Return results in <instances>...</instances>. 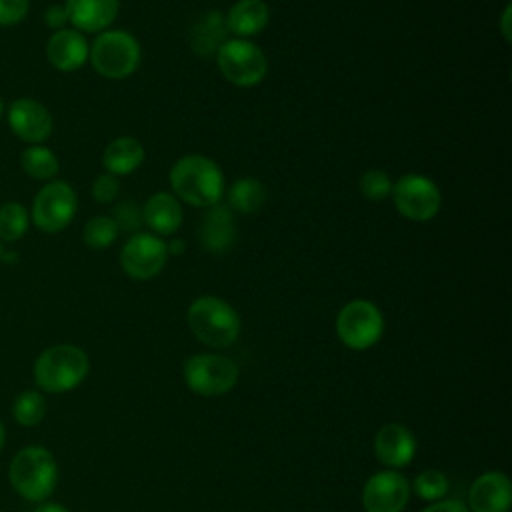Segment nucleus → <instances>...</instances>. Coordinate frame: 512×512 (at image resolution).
Returning <instances> with one entry per match:
<instances>
[{
  "mask_svg": "<svg viewBox=\"0 0 512 512\" xmlns=\"http://www.w3.org/2000/svg\"><path fill=\"white\" fill-rule=\"evenodd\" d=\"M170 186L178 200L198 208L220 204L224 194V176L218 164L202 154H188L174 162Z\"/></svg>",
  "mask_w": 512,
  "mask_h": 512,
  "instance_id": "obj_1",
  "label": "nucleus"
},
{
  "mask_svg": "<svg viewBox=\"0 0 512 512\" xmlns=\"http://www.w3.org/2000/svg\"><path fill=\"white\" fill-rule=\"evenodd\" d=\"M88 356L74 344H54L34 362V382L50 394L74 390L88 376Z\"/></svg>",
  "mask_w": 512,
  "mask_h": 512,
  "instance_id": "obj_2",
  "label": "nucleus"
},
{
  "mask_svg": "<svg viewBox=\"0 0 512 512\" xmlns=\"http://www.w3.org/2000/svg\"><path fill=\"white\" fill-rule=\"evenodd\" d=\"M8 480L22 498L42 502L56 488V460L44 446H26L14 454L8 466Z\"/></svg>",
  "mask_w": 512,
  "mask_h": 512,
  "instance_id": "obj_3",
  "label": "nucleus"
},
{
  "mask_svg": "<svg viewBox=\"0 0 512 512\" xmlns=\"http://www.w3.org/2000/svg\"><path fill=\"white\" fill-rule=\"evenodd\" d=\"M192 334L210 348H226L240 334L238 312L218 296L196 298L186 312Z\"/></svg>",
  "mask_w": 512,
  "mask_h": 512,
  "instance_id": "obj_4",
  "label": "nucleus"
},
{
  "mask_svg": "<svg viewBox=\"0 0 512 512\" xmlns=\"http://www.w3.org/2000/svg\"><path fill=\"white\" fill-rule=\"evenodd\" d=\"M92 68L108 80H124L140 64V44L126 30H104L90 44Z\"/></svg>",
  "mask_w": 512,
  "mask_h": 512,
  "instance_id": "obj_5",
  "label": "nucleus"
},
{
  "mask_svg": "<svg viewBox=\"0 0 512 512\" xmlns=\"http://www.w3.org/2000/svg\"><path fill=\"white\" fill-rule=\"evenodd\" d=\"M216 64L220 74L240 88L260 84L268 72L266 54L246 38H228L216 52Z\"/></svg>",
  "mask_w": 512,
  "mask_h": 512,
  "instance_id": "obj_6",
  "label": "nucleus"
},
{
  "mask_svg": "<svg viewBox=\"0 0 512 512\" xmlns=\"http://www.w3.org/2000/svg\"><path fill=\"white\" fill-rule=\"evenodd\" d=\"M76 210L78 196L74 188L64 180H50L36 192L30 218L42 232L56 234L74 220Z\"/></svg>",
  "mask_w": 512,
  "mask_h": 512,
  "instance_id": "obj_7",
  "label": "nucleus"
},
{
  "mask_svg": "<svg viewBox=\"0 0 512 512\" xmlns=\"http://www.w3.org/2000/svg\"><path fill=\"white\" fill-rule=\"evenodd\" d=\"M382 332V312L368 300H352L344 304L336 316V334L342 344L352 350H366L374 346Z\"/></svg>",
  "mask_w": 512,
  "mask_h": 512,
  "instance_id": "obj_8",
  "label": "nucleus"
},
{
  "mask_svg": "<svg viewBox=\"0 0 512 512\" xmlns=\"http://www.w3.org/2000/svg\"><path fill=\"white\" fill-rule=\"evenodd\" d=\"M392 202L396 210L412 222L432 220L442 204V194L434 180L422 174H404L392 184Z\"/></svg>",
  "mask_w": 512,
  "mask_h": 512,
  "instance_id": "obj_9",
  "label": "nucleus"
},
{
  "mask_svg": "<svg viewBox=\"0 0 512 512\" xmlns=\"http://www.w3.org/2000/svg\"><path fill=\"white\" fill-rule=\"evenodd\" d=\"M238 366L222 354H194L184 362L186 386L202 396H220L234 388Z\"/></svg>",
  "mask_w": 512,
  "mask_h": 512,
  "instance_id": "obj_10",
  "label": "nucleus"
},
{
  "mask_svg": "<svg viewBox=\"0 0 512 512\" xmlns=\"http://www.w3.org/2000/svg\"><path fill=\"white\" fill-rule=\"evenodd\" d=\"M168 260L166 242L148 232L132 234L120 250V266L134 280H150L162 272Z\"/></svg>",
  "mask_w": 512,
  "mask_h": 512,
  "instance_id": "obj_11",
  "label": "nucleus"
},
{
  "mask_svg": "<svg viewBox=\"0 0 512 512\" xmlns=\"http://www.w3.org/2000/svg\"><path fill=\"white\" fill-rule=\"evenodd\" d=\"M408 498V480L396 470L372 474L362 488V506L366 512H402Z\"/></svg>",
  "mask_w": 512,
  "mask_h": 512,
  "instance_id": "obj_12",
  "label": "nucleus"
},
{
  "mask_svg": "<svg viewBox=\"0 0 512 512\" xmlns=\"http://www.w3.org/2000/svg\"><path fill=\"white\" fill-rule=\"evenodd\" d=\"M8 126L14 136L30 146L44 144L54 128L50 110L34 98H16L8 106Z\"/></svg>",
  "mask_w": 512,
  "mask_h": 512,
  "instance_id": "obj_13",
  "label": "nucleus"
},
{
  "mask_svg": "<svg viewBox=\"0 0 512 512\" xmlns=\"http://www.w3.org/2000/svg\"><path fill=\"white\" fill-rule=\"evenodd\" d=\"M512 504V486L502 472H484L468 490L470 512H508Z\"/></svg>",
  "mask_w": 512,
  "mask_h": 512,
  "instance_id": "obj_14",
  "label": "nucleus"
},
{
  "mask_svg": "<svg viewBox=\"0 0 512 512\" xmlns=\"http://www.w3.org/2000/svg\"><path fill=\"white\" fill-rule=\"evenodd\" d=\"M90 46L82 32L74 28L56 30L46 42V58L60 72H74L88 60Z\"/></svg>",
  "mask_w": 512,
  "mask_h": 512,
  "instance_id": "obj_15",
  "label": "nucleus"
},
{
  "mask_svg": "<svg viewBox=\"0 0 512 512\" xmlns=\"http://www.w3.org/2000/svg\"><path fill=\"white\" fill-rule=\"evenodd\" d=\"M64 8L74 30L100 34L116 20L120 0H66Z\"/></svg>",
  "mask_w": 512,
  "mask_h": 512,
  "instance_id": "obj_16",
  "label": "nucleus"
},
{
  "mask_svg": "<svg viewBox=\"0 0 512 512\" xmlns=\"http://www.w3.org/2000/svg\"><path fill=\"white\" fill-rule=\"evenodd\" d=\"M374 452L384 466L402 468L416 454V438L402 424H386L376 432Z\"/></svg>",
  "mask_w": 512,
  "mask_h": 512,
  "instance_id": "obj_17",
  "label": "nucleus"
},
{
  "mask_svg": "<svg viewBox=\"0 0 512 512\" xmlns=\"http://www.w3.org/2000/svg\"><path fill=\"white\" fill-rule=\"evenodd\" d=\"M236 240V222L228 206L216 204L204 214L200 222V244L204 250L222 254L232 248Z\"/></svg>",
  "mask_w": 512,
  "mask_h": 512,
  "instance_id": "obj_18",
  "label": "nucleus"
},
{
  "mask_svg": "<svg viewBox=\"0 0 512 512\" xmlns=\"http://www.w3.org/2000/svg\"><path fill=\"white\" fill-rule=\"evenodd\" d=\"M182 216L180 200L170 192H156L142 206L144 224L158 236L174 234L182 224Z\"/></svg>",
  "mask_w": 512,
  "mask_h": 512,
  "instance_id": "obj_19",
  "label": "nucleus"
},
{
  "mask_svg": "<svg viewBox=\"0 0 512 512\" xmlns=\"http://www.w3.org/2000/svg\"><path fill=\"white\" fill-rule=\"evenodd\" d=\"M226 28L236 38L260 34L270 20V10L264 0H238L226 14Z\"/></svg>",
  "mask_w": 512,
  "mask_h": 512,
  "instance_id": "obj_20",
  "label": "nucleus"
},
{
  "mask_svg": "<svg viewBox=\"0 0 512 512\" xmlns=\"http://www.w3.org/2000/svg\"><path fill=\"white\" fill-rule=\"evenodd\" d=\"M144 146L134 136H118L114 138L102 154V166L112 176H126L140 168L144 162Z\"/></svg>",
  "mask_w": 512,
  "mask_h": 512,
  "instance_id": "obj_21",
  "label": "nucleus"
},
{
  "mask_svg": "<svg viewBox=\"0 0 512 512\" xmlns=\"http://www.w3.org/2000/svg\"><path fill=\"white\" fill-rule=\"evenodd\" d=\"M226 20L220 12H208L204 14L194 26L190 36V46L200 58L216 56L218 48L228 40L226 38Z\"/></svg>",
  "mask_w": 512,
  "mask_h": 512,
  "instance_id": "obj_22",
  "label": "nucleus"
},
{
  "mask_svg": "<svg viewBox=\"0 0 512 512\" xmlns=\"http://www.w3.org/2000/svg\"><path fill=\"white\" fill-rule=\"evenodd\" d=\"M228 208L240 214H252L262 208L266 200V188L260 180L256 178H238L230 188H228Z\"/></svg>",
  "mask_w": 512,
  "mask_h": 512,
  "instance_id": "obj_23",
  "label": "nucleus"
},
{
  "mask_svg": "<svg viewBox=\"0 0 512 512\" xmlns=\"http://www.w3.org/2000/svg\"><path fill=\"white\" fill-rule=\"evenodd\" d=\"M20 166L24 170V174H28L34 180H52L58 170H60V162L56 158V154L44 146V144H34L28 146L22 154H20Z\"/></svg>",
  "mask_w": 512,
  "mask_h": 512,
  "instance_id": "obj_24",
  "label": "nucleus"
},
{
  "mask_svg": "<svg viewBox=\"0 0 512 512\" xmlns=\"http://www.w3.org/2000/svg\"><path fill=\"white\" fill-rule=\"evenodd\" d=\"M30 224V214L24 204L8 200L0 206V242L20 240Z\"/></svg>",
  "mask_w": 512,
  "mask_h": 512,
  "instance_id": "obj_25",
  "label": "nucleus"
},
{
  "mask_svg": "<svg viewBox=\"0 0 512 512\" xmlns=\"http://www.w3.org/2000/svg\"><path fill=\"white\" fill-rule=\"evenodd\" d=\"M12 416L20 426L32 428L40 424L46 416V400L36 390L20 392L12 402Z\"/></svg>",
  "mask_w": 512,
  "mask_h": 512,
  "instance_id": "obj_26",
  "label": "nucleus"
},
{
  "mask_svg": "<svg viewBox=\"0 0 512 512\" xmlns=\"http://www.w3.org/2000/svg\"><path fill=\"white\" fill-rule=\"evenodd\" d=\"M118 234L120 230L112 220V216H94L84 224V230H82L84 244L92 250H106L116 242Z\"/></svg>",
  "mask_w": 512,
  "mask_h": 512,
  "instance_id": "obj_27",
  "label": "nucleus"
},
{
  "mask_svg": "<svg viewBox=\"0 0 512 512\" xmlns=\"http://www.w3.org/2000/svg\"><path fill=\"white\" fill-rule=\"evenodd\" d=\"M414 492L428 502H438L448 492V478L440 470H424L414 478Z\"/></svg>",
  "mask_w": 512,
  "mask_h": 512,
  "instance_id": "obj_28",
  "label": "nucleus"
},
{
  "mask_svg": "<svg viewBox=\"0 0 512 512\" xmlns=\"http://www.w3.org/2000/svg\"><path fill=\"white\" fill-rule=\"evenodd\" d=\"M392 180L380 168H370L360 176V192L370 202H380L392 194Z\"/></svg>",
  "mask_w": 512,
  "mask_h": 512,
  "instance_id": "obj_29",
  "label": "nucleus"
},
{
  "mask_svg": "<svg viewBox=\"0 0 512 512\" xmlns=\"http://www.w3.org/2000/svg\"><path fill=\"white\" fill-rule=\"evenodd\" d=\"M112 220L116 222V226H118L120 232L136 234V232H140V226L144 224L142 208H140L136 202H132V200H124V202H120V204L114 206Z\"/></svg>",
  "mask_w": 512,
  "mask_h": 512,
  "instance_id": "obj_30",
  "label": "nucleus"
},
{
  "mask_svg": "<svg viewBox=\"0 0 512 512\" xmlns=\"http://www.w3.org/2000/svg\"><path fill=\"white\" fill-rule=\"evenodd\" d=\"M120 194V182L116 176L104 172L100 176L94 178L92 182V198L100 204H108L112 200H116Z\"/></svg>",
  "mask_w": 512,
  "mask_h": 512,
  "instance_id": "obj_31",
  "label": "nucleus"
},
{
  "mask_svg": "<svg viewBox=\"0 0 512 512\" xmlns=\"http://www.w3.org/2000/svg\"><path fill=\"white\" fill-rule=\"evenodd\" d=\"M28 14V0H0V28L20 24Z\"/></svg>",
  "mask_w": 512,
  "mask_h": 512,
  "instance_id": "obj_32",
  "label": "nucleus"
},
{
  "mask_svg": "<svg viewBox=\"0 0 512 512\" xmlns=\"http://www.w3.org/2000/svg\"><path fill=\"white\" fill-rule=\"evenodd\" d=\"M44 22H46V26L52 28L54 32L66 28V24H68V14H66L64 4H50V6L46 8V12H44Z\"/></svg>",
  "mask_w": 512,
  "mask_h": 512,
  "instance_id": "obj_33",
  "label": "nucleus"
},
{
  "mask_svg": "<svg viewBox=\"0 0 512 512\" xmlns=\"http://www.w3.org/2000/svg\"><path fill=\"white\" fill-rule=\"evenodd\" d=\"M422 512H470L468 506L460 500H454V498H448V500H438V502H432L430 506H426Z\"/></svg>",
  "mask_w": 512,
  "mask_h": 512,
  "instance_id": "obj_34",
  "label": "nucleus"
},
{
  "mask_svg": "<svg viewBox=\"0 0 512 512\" xmlns=\"http://www.w3.org/2000/svg\"><path fill=\"white\" fill-rule=\"evenodd\" d=\"M510 4H506V10L502 14V24H500V30H502V36L506 42H510Z\"/></svg>",
  "mask_w": 512,
  "mask_h": 512,
  "instance_id": "obj_35",
  "label": "nucleus"
},
{
  "mask_svg": "<svg viewBox=\"0 0 512 512\" xmlns=\"http://www.w3.org/2000/svg\"><path fill=\"white\" fill-rule=\"evenodd\" d=\"M34 512H70V510L58 502H44Z\"/></svg>",
  "mask_w": 512,
  "mask_h": 512,
  "instance_id": "obj_36",
  "label": "nucleus"
},
{
  "mask_svg": "<svg viewBox=\"0 0 512 512\" xmlns=\"http://www.w3.org/2000/svg\"><path fill=\"white\" fill-rule=\"evenodd\" d=\"M166 248H168V256H170V254H182L184 248H186V242L180 240V238H176V240H172L170 244H166Z\"/></svg>",
  "mask_w": 512,
  "mask_h": 512,
  "instance_id": "obj_37",
  "label": "nucleus"
},
{
  "mask_svg": "<svg viewBox=\"0 0 512 512\" xmlns=\"http://www.w3.org/2000/svg\"><path fill=\"white\" fill-rule=\"evenodd\" d=\"M4 442H6V430H4V424H2V420H0V450H2Z\"/></svg>",
  "mask_w": 512,
  "mask_h": 512,
  "instance_id": "obj_38",
  "label": "nucleus"
},
{
  "mask_svg": "<svg viewBox=\"0 0 512 512\" xmlns=\"http://www.w3.org/2000/svg\"><path fill=\"white\" fill-rule=\"evenodd\" d=\"M4 110H6V106H4V100L0 98V118L4 116Z\"/></svg>",
  "mask_w": 512,
  "mask_h": 512,
  "instance_id": "obj_39",
  "label": "nucleus"
},
{
  "mask_svg": "<svg viewBox=\"0 0 512 512\" xmlns=\"http://www.w3.org/2000/svg\"><path fill=\"white\" fill-rule=\"evenodd\" d=\"M2 256H4V250H2V242H0V260H2Z\"/></svg>",
  "mask_w": 512,
  "mask_h": 512,
  "instance_id": "obj_40",
  "label": "nucleus"
}]
</instances>
